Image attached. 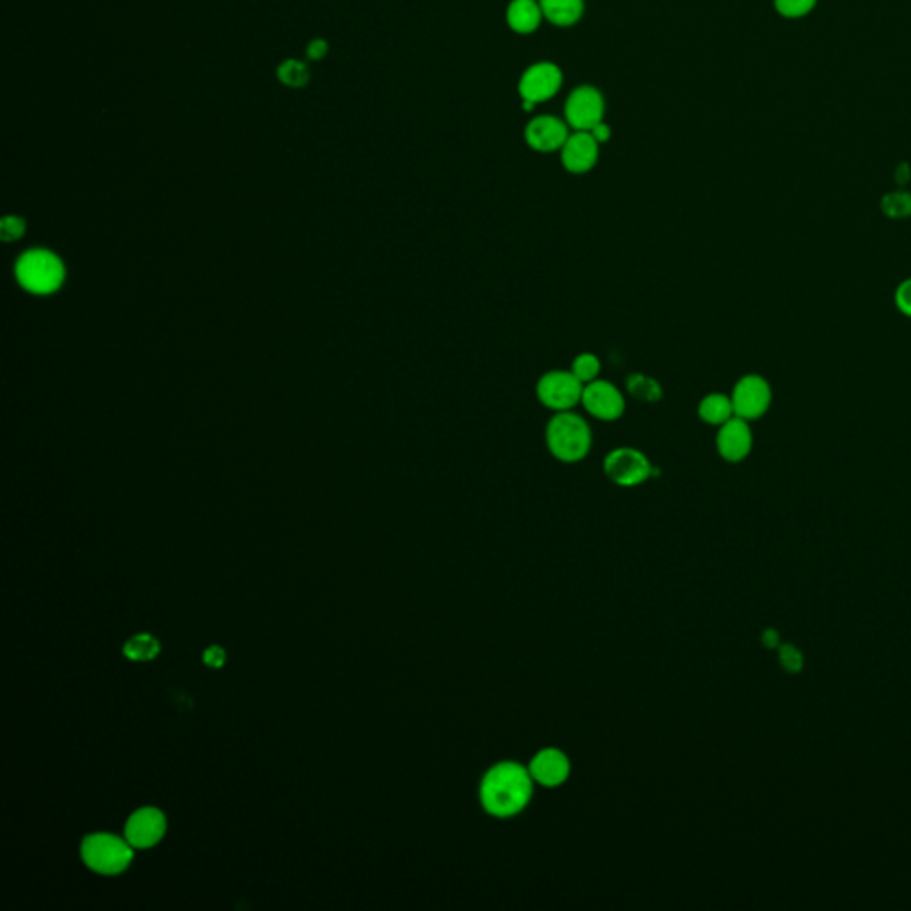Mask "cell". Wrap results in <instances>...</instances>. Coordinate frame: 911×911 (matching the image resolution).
<instances>
[{"instance_id":"cell-1","label":"cell","mask_w":911,"mask_h":911,"mask_svg":"<svg viewBox=\"0 0 911 911\" xmlns=\"http://www.w3.org/2000/svg\"><path fill=\"white\" fill-rule=\"evenodd\" d=\"M534 794V780L529 767L513 760L493 764L479 785V801L495 819H511L529 807Z\"/></svg>"},{"instance_id":"cell-2","label":"cell","mask_w":911,"mask_h":911,"mask_svg":"<svg viewBox=\"0 0 911 911\" xmlns=\"http://www.w3.org/2000/svg\"><path fill=\"white\" fill-rule=\"evenodd\" d=\"M545 445L554 460L575 465L586 460L593 449V429L575 410L554 413L545 428Z\"/></svg>"},{"instance_id":"cell-3","label":"cell","mask_w":911,"mask_h":911,"mask_svg":"<svg viewBox=\"0 0 911 911\" xmlns=\"http://www.w3.org/2000/svg\"><path fill=\"white\" fill-rule=\"evenodd\" d=\"M81 856L91 871L114 876L129 869L134 851L127 839L111 833H93L82 842Z\"/></svg>"},{"instance_id":"cell-4","label":"cell","mask_w":911,"mask_h":911,"mask_svg":"<svg viewBox=\"0 0 911 911\" xmlns=\"http://www.w3.org/2000/svg\"><path fill=\"white\" fill-rule=\"evenodd\" d=\"M604 474L620 488H636L654 477V465L645 452L636 447H614L604 458Z\"/></svg>"},{"instance_id":"cell-5","label":"cell","mask_w":911,"mask_h":911,"mask_svg":"<svg viewBox=\"0 0 911 911\" xmlns=\"http://www.w3.org/2000/svg\"><path fill=\"white\" fill-rule=\"evenodd\" d=\"M17 278L29 292L50 294L61 287L65 269L61 260L49 251H29L18 260Z\"/></svg>"},{"instance_id":"cell-6","label":"cell","mask_w":911,"mask_h":911,"mask_svg":"<svg viewBox=\"0 0 911 911\" xmlns=\"http://www.w3.org/2000/svg\"><path fill=\"white\" fill-rule=\"evenodd\" d=\"M582 385L579 379L573 376V372L554 371L541 374L538 383H536V397L543 408H547L552 413L572 412L581 404Z\"/></svg>"},{"instance_id":"cell-7","label":"cell","mask_w":911,"mask_h":911,"mask_svg":"<svg viewBox=\"0 0 911 911\" xmlns=\"http://www.w3.org/2000/svg\"><path fill=\"white\" fill-rule=\"evenodd\" d=\"M735 417L755 422L760 420L773 404V388L771 383L760 374H744L735 381L732 394Z\"/></svg>"},{"instance_id":"cell-8","label":"cell","mask_w":911,"mask_h":911,"mask_svg":"<svg viewBox=\"0 0 911 911\" xmlns=\"http://www.w3.org/2000/svg\"><path fill=\"white\" fill-rule=\"evenodd\" d=\"M581 406L593 419L600 422H616L625 415L627 399L614 383L598 378L584 385Z\"/></svg>"},{"instance_id":"cell-9","label":"cell","mask_w":911,"mask_h":911,"mask_svg":"<svg viewBox=\"0 0 911 911\" xmlns=\"http://www.w3.org/2000/svg\"><path fill=\"white\" fill-rule=\"evenodd\" d=\"M604 98L600 91L591 86H581L572 91L565 105L566 123L575 132H589L602 121Z\"/></svg>"},{"instance_id":"cell-10","label":"cell","mask_w":911,"mask_h":911,"mask_svg":"<svg viewBox=\"0 0 911 911\" xmlns=\"http://www.w3.org/2000/svg\"><path fill=\"white\" fill-rule=\"evenodd\" d=\"M753 431H751V422L741 419V417H732L719 426L718 435H716V451L726 463H742L750 456L753 451Z\"/></svg>"},{"instance_id":"cell-11","label":"cell","mask_w":911,"mask_h":911,"mask_svg":"<svg viewBox=\"0 0 911 911\" xmlns=\"http://www.w3.org/2000/svg\"><path fill=\"white\" fill-rule=\"evenodd\" d=\"M563 84V72L554 63H536L525 70L518 91L525 102L540 104L556 95Z\"/></svg>"},{"instance_id":"cell-12","label":"cell","mask_w":911,"mask_h":911,"mask_svg":"<svg viewBox=\"0 0 911 911\" xmlns=\"http://www.w3.org/2000/svg\"><path fill=\"white\" fill-rule=\"evenodd\" d=\"M529 773L533 776L534 783L545 789L561 787L572 773L570 758L565 751L559 748H543L538 751L529 762Z\"/></svg>"},{"instance_id":"cell-13","label":"cell","mask_w":911,"mask_h":911,"mask_svg":"<svg viewBox=\"0 0 911 911\" xmlns=\"http://www.w3.org/2000/svg\"><path fill=\"white\" fill-rule=\"evenodd\" d=\"M166 833V817L157 808H139L130 815L125 826V839L132 847L148 849L161 842Z\"/></svg>"},{"instance_id":"cell-14","label":"cell","mask_w":911,"mask_h":911,"mask_svg":"<svg viewBox=\"0 0 911 911\" xmlns=\"http://www.w3.org/2000/svg\"><path fill=\"white\" fill-rule=\"evenodd\" d=\"M597 139L591 132H575L566 139L565 146L561 148V162L565 170L573 175H584L597 166L598 150Z\"/></svg>"},{"instance_id":"cell-15","label":"cell","mask_w":911,"mask_h":911,"mask_svg":"<svg viewBox=\"0 0 911 911\" xmlns=\"http://www.w3.org/2000/svg\"><path fill=\"white\" fill-rule=\"evenodd\" d=\"M568 138V125L554 116H538L525 129L527 145L541 154L561 150Z\"/></svg>"},{"instance_id":"cell-16","label":"cell","mask_w":911,"mask_h":911,"mask_svg":"<svg viewBox=\"0 0 911 911\" xmlns=\"http://www.w3.org/2000/svg\"><path fill=\"white\" fill-rule=\"evenodd\" d=\"M508 24L515 33L531 34L540 27L541 13L540 2L538 0H513L509 4Z\"/></svg>"},{"instance_id":"cell-17","label":"cell","mask_w":911,"mask_h":911,"mask_svg":"<svg viewBox=\"0 0 911 911\" xmlns=\"http://www.w3.org/2000/svg\"><path fill=\"white\" fill-rule=\"evenodd\" d=\"M696 412L703 424L714 426V428L723 426L725 422L735 417L732 399L721 392H710L707 396L702 397Z\"/></svg>"},{"instance_id":"cell-18","label":"cell","mask_w":911,"mask_h":911,"mask_svg":"<svg viewBox=\"0 0 911 911\" xmlns=\"http://www.w3.org/2000/svg\"><path fill=\"white\" fill-rule=\"evenodd\" d=\"M543 17L550 24L570 27L579 22L584 13V0H538Z\"/></svg>"},{"instance_id":"cell-19","label":"cell","mask_w":911,"mask_h":911,"mask_svg":"<svg viewBox=\"0 0 911 911\" xmlns=\"http://www.w3.org/2000/svg\"><path fill=\"white\" fill-rule=\"evenodd\" d=\"M161 652V645L157 637L150 634H138L130 637L129 641L123 646V654L130 661H152Z\"/></svg>"},{"instance_id":"cell-20","label":"cell","mask_w":911,"mask_h":911,"mask_svg":"<svg viewBox=\"0 0 911 911\" xmlns=\"http://www.w3.org/2000/svg\"><path fill=\"white\" fill-rule=\"evenodd\" d=\"M627 392L643 403H657L662 397V388L654 378L643 374H630L627 378Z\"/></svg>"},{"instance_id":"cell-21","label":"cell","mask_w":911,"mask_h":911,"mask_svg":"<svg viewBox=\"0 0 911 911\" xmlns=\"http://www.w3.org/2000/svg\"><path fill=\"white\" fill-rule=\"evenodd\" d=\"M570 371L573 376L581 381L582 385H588L591 381L600 378L602 372V362L597 355L593 353H581L573 358Z\"/></svg>"},{"instance_id":"cell-22","label":"cell","mask_w":911,"mask_h":911,"mask_svg":"<svg viewBox=\"0 0 911 911\" xmlns=\"http://www.w3.org/2000/svg\"><path fill=\"white\" fill-rule=\"evenodd\" d=\"M276 73L283 86H289V88H305L310 81L307 65L298 59H287L280 65Z\"/></svg>"},{"instance_id":"cell-23","label":"cell","mask_w":911,"mask_h":911,"mask_svg":"<svg viewBox=\"0 0 911 911\" xmlns=\"http://www.w3.org/2000/svg\"><path fill=\"white\" fill-rule=\"evenodd\" d=\"M881 209L887 214L888 218H908V216H911V193H908V191L888 193L881 200Z\"/></svg>"},{"instance_id":"cell-24","label":"cell","mask_w":911,"mask_h":911,"mask_svg":"<svg viewBox=\"0 0 911 911\" xmlns=\"http://www.w3.org/2000/svg\"><path fill=\"white\" fill-rule=\"evenodd\" d=\"M778 661L783 670L792 675L799 673L805 666L803 652L799 650L798 646L791 645V643H782L778 646Z\"/></svg>"},{"instance_id":"cell-25","label":"cell","mask_w":911,"mask_h":911,"mask_svg":"<svg viewBox=\"0 0 911 911\" xmlns=\"http://www.w3.org/2000/svg\"><path fill=\"white\" fill-rule=\"evenodd\" d=\"M817 0H774V8L785 18L807 17Z\"/></svg>"},{"instance_id":"cell-26","label":"cell","mask_w":911,"mask_h":911,"mask_svg":"<svg viewBox=\"0 0 911 911\" xmlns=\"http://www.w3.org/2000/svg\"><path fill=\"white\" fill-rule=\"evenodd\" d=\"M894 301L897 310L911 319V278L899 283V287L895 289Z\"/></svg>"},{"instance_id":"cell-27","label":"cell","mask_w":911,"mask_h":911,"mask_svg":"<svg viewBox=\"0 0 911 911\" xmlns=\"http://www.w3.org/2000/svg\"><path fill=\"white\" fill-rule=\"evenodd\" d=\"M24 230V221L20 218H6L2 219V223H0V237L4 241H15L24 234Z\"/></svg>"},{"instance_id":"cell-28","label":"cell","mask_w":911,"mask_h":911,"mask_svg":"<svg viewBox=\"0 0 911 911\" xmlns=\"http://www.w3.org/2000/svg\"><path fill=\"white\" fill-rule=\"evenodd\" d=\"M203 661L209 666V668H214L218 670L226 662V652L221 648V646H210L205 650L203 654Z\"/></svg>"},{"instance_id":"cell-29","label":"cell","mask_w":911,"mask_h":911,"mask_svg":"<svg viewBox=\"0 0 911 911\" xmlns=\"http://www.w3.org/2000/svg\"><path fill=\"white\" fill-rule=\"evenodd\" d=\"M328 54V43L324 40H312L308 43L307 56L312 61H321Z\"/></svg>"},{"instance_id":"cell-30","label":"cell","mask_w":911,"mask_h":911,"mask_svg":"<svg viewBox=\"0 0 911 911\" xmlns=\"http://www.w3.org/2000/svg\"><path fill=\"white\" fill-rule=\"evenodd\" d=\"M762 645L769 648V650H778V646L782 645V639H780V634L778 630L766 629L762 632Z\"/></svg>"},{"instance_id":"cell-31","label":"cell","mask_w":911,"mask_h":911,"mask_svg":"<svg viewBox=\"0 0 911 911\" xmlns=\"http://www.w3.org/2000/svg\"><path fill=\"white\" fill-rule=\"evenodd\" d=\"M589 132H591V136H593V138L597 139L598 145L607 143V141L611 139V129H609V125H605L604 121H600V123H598V125H595V127L589 130Z\"/></svg>"}]
</instances>
